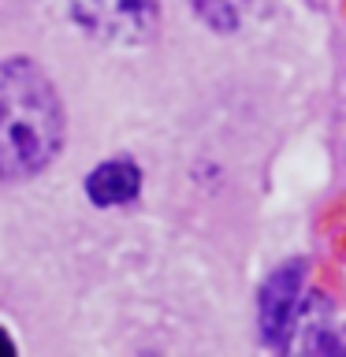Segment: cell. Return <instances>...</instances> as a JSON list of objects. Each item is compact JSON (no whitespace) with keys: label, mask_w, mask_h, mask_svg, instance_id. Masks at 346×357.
<instances>
[{"label":"cell","mask_w":346,"mask_h":357,"mask_svg":"<svg viewBox=\"0 0 346 357\" xmlns=\"http://www.w3.org/2000/svg\"><path fill=\"white\" fill-rule=\"evenodd\" d=\"M67 116L52 78L27 56L0 60V178H33L63 149Z\"/></svg>","instance_id":"1"},{"label":"cell","mask_w":346,"mask_h":357,"mask_svg":"<svg viewBox=\"0 0 346 357\" xmlns=\"http://www.w3.org/2000/svg\"><path fill=\"white\" fill-rule=\"evenodd\" d=\"M67 8L89 38L119 45V49L153 41L156 22H160L156 0H67Z\"/></svg>","instance_id":"2"},{"label":"cell","mask_w":346,"mask_h":357,"mask_svg":"<svg viewBox=\"0 0 346 357\" xmlns=\"http://www.w3.org/2000/svg\"><path fill=\"white\" fill-rule=\"evenodd\" d=\"M301 275H306L301 261H290L283 268H276V272L264 279V287H261V298H257V317H261V335L272 346L287 342L290 328H294Z\"/></svg>","instance_id":"3"},{"label":"cell","mask_w":346,"mask_h":357,"mask_svg":"<svg viewBox=\"0 0 346 357\" xmlns=\"http://www.w3.org/2000/svg\"><path fill=\"white\" fill-rule=\"evenodd\" d=\"M138 190H142V172L134 160H127V156L97 164L93 172L86 175V197L93 201L97 208L130 205V201L138 197Z\"/></svg>","instance_id":"4"},{"label":"cell","mask_w":346,"mask_h":357,"mask_svg":"<svg viewBox=\"0 0 346 357\" xmlns=\"http://www.w3.org/2000/svg\"><path fill=\"white\" fill-rule=\"evenodd\" d=\"M246 8H250V0H194V11L220 33L239 30Z\"/></svg>","instance_id":"5"},{"label":"cell","mask_w":346,"mask_h":357,"mask_svg":"<svg viewBox=\"0 0 346 357\" xmlns=\"http://www.w3.org/2000/svg\"><path fill=\"white\" fill-rule=\"evenodd\" d=\"M0 354H11V342L4 339V331H0Z\"/></svg>","instance_id":"6"}]
</instances>
